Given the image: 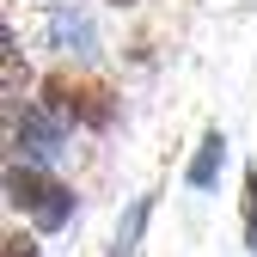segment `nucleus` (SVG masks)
<instances>
[{
    "mask_svg": "<svg viewBox=\"0 0 257 257\" xmlns=\"http://www.w3.org/2000/svg\"><path fill=\"white\" fill-rule=\"evenodd\" d=\"M7 147H13V159H25V166H61V159L74 153V122L61 116L49 98H37V104H13L7 110Z\"/></svg>",
    "mask_w": 257,
    "mask_h": 257,
    "instance_id": "nucleus-2",
    "label": "nucleus"
},
{
    "mask_svg": "<svg viewBox=\"0 0 257 257\" xmlns=\"http://www.w3.org/2000/svg\"><path fill=\"white\" fill-rule=\"evenodd\" d=\"M147 214H153V190H147V196H135V208H128V214L116 220L110 257H135V245H141V233H147Z\"/></svg>",
    "mask_w": 257,
    "mask_h": 257,
    "instance_id": "nucleus-6",
    "label": "nucleus"
},
{
    "mask_svg": "<svg viewBox=\"0 0 257 257\" xmlns=\"http://www.w3.org/2000/svg\"><path fill=\"white\" fill-rule=\"evenodd\" d=\"M239 220H245V251L257 257V166H245V196H239Z\"/></svg>",
    "mask_w": 257,
    "mask_h": 257,
    "instance_id": "nucleus-7",
    "label": "nucleus"
},
{
    "mask_svg": "<svg viewBox=\"0 0 257 257\" xmlns=\"http://www.w3.org/2000/svg\"><path fill=\"white\" fill-rule=\"evenodd\" d=\"M220 166H227V135H220V128H208V135L196 141V153H190V166H184V184L196 190V196H208L214 178H220Z\"/></svg>",
    "mask_w": 257,
    "mask_h": 257,
    "instance_id": "nucleus-5",
    "label": "nucleus"
},
{
    "mask_svg": "<svg viewBox=\"0 0 257 257\" xmlns=\"http://www.w3.org/2000/svg\"><path fill=\"white\" fill-rule=\"evenodd\" d=\"M0 257H43V251H37V239H31V233H19V227H13L7 239H0Z\"/></svg>",
    "mask_w": 257,
    "mask_h": 257,
    "instance_id": "nucleus-8",
    "label": "nucleus"
},
{
    "mask_svg": "<svg viewBox=\"0 0 257 257\" xmlns=\"http://www.w3.org/2000/svg\"><path fill=\"white\" fill-rule=\"evenodd\" d=\"M43 98L68 116L74 128H92V135L116 128V116H122V98H116L110 86H98V80H74V74H49V80H43Z\"/></svg>",
    "mask_w": 257,
    "mask_h": 257,
    "instance_id": "nucleus-3",
    "label": "nucleus"
},
{
    "mask_svg": "<svg viewBox=\"0 0 257 257\" xmlns=\"http://www.w3.org/2000/svg\"><path fill=\"white\" fill-rule=\"evenodd\" d=\"M104 7H135V0H104Z\"/></svg>",
    "mask_w": 257,
    "mask_h": 257,
    "instance_id": "nucleus-9",
    "label": "nucleus"
},
{
    "mask_svg": "<svg viewBox=\"0 0 257 257\" xmlns=\"http://www.w3.org/2000/svg\"><path fill=\"white\" fill-rule=\"evenodd\" d=\"M7 208L25 214L37 233H61V227H74V214H80V196L68 184H61L49 166H25V159H7Z\"/></svg>",
    "mask_w": 257,
    "mask_h": 257,
    "instance_id": "nucleus-1",
    "label": "nucleus"
},
{
    "mask_svg": "<svg viewBox=\"0 0 257 257\" xmlns=\"http://www.w3.org/2000/svg\"><path fill=\"white\" fill-rule=\"evenodd\" d=\"M49 49L55 55H68V61H92L104 49V37H98V25L86 19V7H49Z\"/></svg>",
    "mask_w": 257,
    "mask_h": 257,
    "instance_id": "nucleus-4",
    "label": "nucleus"
}]
</instances>
